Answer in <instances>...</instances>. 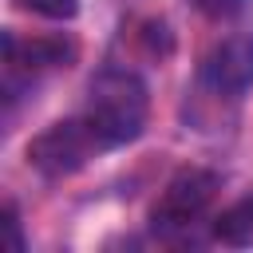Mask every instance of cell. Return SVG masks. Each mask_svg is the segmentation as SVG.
<instances>
[{
    "mask_svg": "<svg viewBox=\"0 0 253 253\" xmlns=\"http://www.w3.org/2000/svg\"><path fill=\"white\" fill-rule=\"evenodd\" d=\"M103 138L95 134V126L79 115V119H67V123H55L47 126L40 138H32L28 146V162L43 174V178H63V174H75L79 166H87L95 154H103Z\"/></svg>",
    "mask_w": 253,
    "mask_h": 253,
    "instance_id": "obj_2",
    "label": "cell"
},
{
    "mask_svg": "<svg viewBox=\"0 0 253 253\" xmlns=\"http://www.w3.org/2000/svg\"><path fill=\"white\" fill-rule=\"evenodd\" d=\"M75 59V47L55 40V36H43V40H28L20 43L12 32H4V71H8V95L16 91V83H28L43 71H55V67H67Z\"/></svg>",
    "mask_w": 253,
    "mask_h": 253,
    "instance_id": "obj_4",
    "label": "cell"
},
{
    "mask_svg": "<svg viewBox=\"0 0 253 253\" xmlns=\"http://www.w3.org/2000/svg\"><path fill=\"white\" fill-rule=\"evenodd\" d=\"M213 237L229 249H253V194L213 217Z\"/></svg>",
    "mask_w": 253,
    "mask_h": 253,
    "instance_id": "obj_6",
    "label": "cell"
},
{
    "mask_svg": "<svg viewBox=\"0 0 253 253\" xmlns=\"http://www.w3.org/2000/svg\"><path fill=\"white\" fill-rule=\"evenodd\" d=\"M202 79L217 95H241L253 87V32H237L221 40L202 67Z\"/></svg>",
    "mask_w": 253,
    "mask_h": 253,
    "instance_id": "obj_5",
    "label": "cell"
},
{
    "mask_svg": "<svg viewBox=\"0 0 253 253\" xmlns=\"http://www.w3.org/2000/svg\"><path fill=\"white\" fill-rule=\"evenodd\" d=\"M146 111H150V95H146V83L134 71L107 67L91 79L83 119L95 126V134L103 138L107 150L134 142L146 126Z\"/></svg>",
    "mask_w": 253,
    "mask_h": 253,
    "instance_id": "obj_1",
    "label": "cell"
},
{
    "mask_svg": "<svg viewBox=\"0 0 253 253\" xmlns=\"http://www.w3.org/2000/svg\"><path fill=\"white\" fill-rule=\"evenodd\" d=\"M198 12H206V16H213V20H229V16H237L241 8H245V0H190Z\"/></svg>",
    "mask_w": 253,
    "mask_h": 253,
    "instance_id": "obj_8",
    "label": "cell"
},
{
    "mask_svg": "<svg viewBox=\"0 0 253 253\" xmlns=\"http://www.w3.org/2000/svg\"><path fill=\"white\" fill-rule=\"evenodd\" d=\"M16 4L36 16H47V20H71L79 12V0H16Z\"/></svg>",
    "mask_w": 253,
    "mask_h": 253,
    "instance_id": "obj_7",
    "label": "cell"
},
{
    "mask_svg": "<svg viewBox=\"0 0 253 253\" xmlns=\"http://www.w3.org/2000/svg\"><path fill=\"white\" fill-rule=\"evenodd\" d=\"M4 225H8V237H12V249L24 253V237H20V217H16V206L4 210Z\"/></svg>",
    "mask_w": 253,
    "mask_h": 253,
    "instance_id": "obj_9",
    "label": "cell"
},
{
    "mask_svg": "<svg viewBox=\"0 0 253 253\" xmlns=\"http://www.w3.org/2000/svg\"><path fill=\"white\" fill-rule=\"evenodd\" d=\"M213 194H217V174H210V170H182V174L170 178V186L154 202L150 225L158 233H186L210 210Z\"/></svg>",
    "mask_w": 253,
    "mask_h": 253,
    "instance_id": "obj_3",
    "label": "cell"
}]
</instances>
